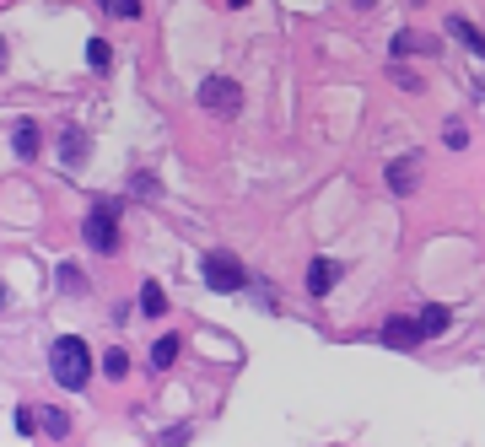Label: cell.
<instances>
[{
	"label": "cell",
	"instance_id": "2e32d148",
	"mask_svg": "<svg viewBox=\"0 0 485 447\" xmlns=\"http://www.w3.org/2000/svg\"><path fill=\"white\" fill-rule=\"evenodd\" d=\"M103 377H113V382H119V377H129V356H124L119 345H113V351H103Z\"/></svg>",
	"mask_w": 485,
	"mask_h": 447
},
{
	"label": "cell",
	"instance_id": "e0dca14e",
	"mask_svg": "<svg viewBox=\"0 0 485 447\" xmlns=\"http://www.w3.org/2000/svg\"><path fill=\"white\" fill-rule=\"evenodd\" d=\"M38 415H43L38 426H43L49 436H71V415H65V410H38Z\"/></svg>",
	"mask_w": 485,
	"mask_h": 447
},
{
	"label": "cell",
	"instance_id": "ffe728a7",
	"mask_svg": "<svg viewBox=\"0 0 485 447\" xmlns=\"http://www.w3.org/2000/svg\"><path fill=\"white\" fill-rule=\"evenodd\" d=\"M17 431L33 436V431H38V410H17Z\"/></svg>",
	"mask_w": 485,
	"mask_h": 447
},
{
	"label": "cell",
	"instance_id": "4fadbf2b",
	"mask_svg": "<svg viewBox=\"0 0 485 447\" xmlns=\"http://www.w3.org/2000/svg\"><path fill=\"white\" fill-rule=\"evenodd\" d=\"M178 361V335H162L157 345H152V372H168Z\"/></svg>",
	"mask_w": 485,
	"mask_h": 447
},
{
	"label": "cell",
	"instance_id": "5b68a950",
	"mask_svg": "<svg viewBox=\"0 0 485 447\" xmlns=\"http://www.w3.org/2000/svg\"><path fill=\"white\" fill-rule=\"evenodd\" d=\"M426 335H421V318H404V312H394L388 324H383V345L388 351H415Z\"/></svg>",
	"mask_w": 485,
	"mask_h": 447
},
{
	"label": "cell",
	"instance_id": "9a60e30c",
	"mask_svg": "<svg viewBox=\"0 0 485 447\" xmlns=\"http://www.w3.org/2000/svg\"><path fill=\"white\" fill-rule=\"evenodd\" d=\"M59 291H65V297H82V291H87V275H82L76 265H59Z\"/></svg>",
	"mask_w": 485,
	"mask_h": 447
},
{
	"label": "cell",
	"instance_id": "8992f818",
	"mask_svg": "<svg viewBox=\"0 0 485 447\" xmlns=\"http://www.w3.org/2000/svg\"><path fill=\"white\" fill-rule=\"evenodd\" d=\"M415 183H421V151H404L399 162H388V189L404 200V195H415Z\"/></svg>",
	"mask_w": 485,
	"mask_h": 447
},
{
	"label": "cell",
	"instance_id": "7402d4cb",
	"mask_svg": "<svg viewBox=\"0 0 485 447\" xmlns=\"http://www.w3.org/2000/svg\"><path fill=\"white\" fill-rule=\"evenodd\" d=\"M0 71H6V38H0Z\"/></svg>",
	"mask_w": 485,
	"mask_h": 447
},
{
	"label": "cell",
	"instance_id": "603a6c76",
	"mask_svg": "<svg viewBox=\"0 0 485 447\" xmlns=\"http://www.w3.org/2000/svg\"><path fill=\"white\" fill-rule=\"evenodd\" d=\"M0 307H6V286H0Z\"/></svg>",
	"mask_w": 485,
	"mask_h": 447
},
{
	"label": "cell",
	"instance_id": "3957f363",
	"mask_svg": "<svg viewBox=\"0 0 485 447\" xmlns=\"http://www.w3.org/2000/svg\"><path fill=\"white\" fill-rule=\"evenodd\" d=\"M82 237L92 253H119V205L113 200H98L82 221Z\"/></svg>",
	"mask_w": 485,
	"mask_h": 447
},
{
	"label": "cell",
	"instance_id": "6da1fadb",
	"mask_svg": "<svg viewBox=\"0 0 485 447\" xmlns=\"http://www.w3.org/2000/svg\"><path fill=\"white\" fill-rule=\"evenodd\" d=\"M49 372L65 382V389H87V377H92V351L76 340V335H59L49 345Z\"/></svg>",
	"mask_w": 485,
	"mask_h": 447
},
{
	"label": "cell",
	"instance_id": "ac0fdd59",
	"mask_svg": "<svg viewBox=\"0 0 485 447\" xmlns=\"http://www.w3.org/2000/svg\"><path fill=\"white\" fill-rule=\"evenodd\" d=\"M108 59H113V49H108L103 38H92V43H87V66H92V71H108Z\"/></svg>",
	"mask_w": 485,
	"mask_h": 447
},
{
	"label": "cell",
	"instance_id": "9c48e42d",
	"mask_svg": "<svg viewBox=\"0 0 485 447\" xmlns=\"http://www.w3.org/2000/svg\"><path fill=\"white\" fill-rule=\"evenodd\" d=\"M448 329H453V307H442V302L421 307V335H426V340H437V335H448Z\"/></svg>",
	"mask_w": 485,
	"mask_h": 447
},
{
	"label": "cell",
	"instance_id": "d6986e66",
	"mask_svg": "<svg viewBox=\"0 0 485 447\" xmlns=\"http://www.w3.org/2000/svg\"><path fill=\"white\" fill-rule=\"evenodd\" d=\"M113 17H141V0H108Z\"/></svg>",
	"mask_w": 485,
	"mask_h": 447
},
{
	"label": "cell",
	"instance_id": "ba28073f",
	"mask_svg": "<svg viewBox=\"0 0 485 447\" xmlns=\"http://www.w3.org/2000/svg\"><path fill=\"white\" fill-rule=\"evenodd\" d=\"M59 157H65V167H82L87 162V135L76 130V124H65V130H59Z\"/></svg>",
	"mask_w": 485,
	"mask_h": 447
},
{
	"label": "cell",
	"instance_id": "7c38bea8",
	"mask_svg": "<svg viewBox=\"0 0 485 447\" xmlns=\"http://www.w3.org/2000/svg\"><path fill=\"white\" fill-rule=\"evenodd\" d=\"M394 54H437V38H415V33H394Z\"/></svg>",
	"mask_w": 485,
	"mask_h": 447
},
{
	"label": "cell",
	"instance_id": "8fae6325",
	"mask_svg": "<svg viewBox=\"0 0 485 447\" xmlns=\"http://www.w3.org/2000/svg\"><path fill=\"white\" fill-rule=\"evenodd\" d=\"M448 33H453L458 43H469V49H474L480 59H485V33H480V27H474L469 17H448Z\"/></svg>",
	"mask_w": 485,
	"mask_h": 447
},
{
	"label": "cell",
	"instance_id": "30bf717a",
	"mask_svg": "<svg viewBox=\"0 0 485 447\" xmlns=\"http://www.w3.org/2000/svg\"><path fill=\"white\" fill-rule=\"evenodd\" d=\"M38 141H43V135H38V124H33V119H22L17 130H12V151H17L22 162H33V157H38Z\"/></svg>",
	"mask_w": 485,
	"mask_h": 447
},
{
	"label": "cell",
	"instance_id": "7a4b0ae2",
	"mask_svg": "<svg viewBox=\"0 0 485 447\" xmlns=\"http://www.w3.org/2000/svg\"><path fill=\"white\" fill-rule=\"evenodd\" d=\"M199 275H205V286L211 291H243L248 286V270H243V259L238 253H227V248H211L199 259Z\"/></svg>",
	"mask_w": 485,
	"mask_h": 447
},
{
	"label": "cell",
	"instance_id": "277c9868",
	"mask_svg": "<svg viewBox=\"0 0 485 447\" xmlns=\"http://www.w3.org/2000/svg\"><path fill=\"white\" fill-rule=\"evenodd\" d=\"M194 97H199V108H205V113H222V119L243 108V87H238L232 76H205Z\"/></svg>",
	"mask_w": 485,
	"mask_h": 447
},
{
	"label": "cell",
	"instance_id": "52a82bcc",
	"mask_svg": "<svg viewBox=\"0 0 485 447\" xmlns=\"http://www.w3.org/2000/svg\"><path fill=\"white\" fill-rule=\"evenodd\" d=\"M334 281H340V265H334V259H313V265H308V291H313V297H329Z\"/></svg>",
	"mask_w": 485,
	"mask_h": 447
},
{
	"label": "cell",
	"instance_id": "44dd1931",
	"mask_svg": "<svg viewBox=\"0 0 485 447\" xmlns=\"http://www.w3.org/2000/svg\"><path fill=\"white\" fill-rule=\"evenodd\" d=\"M442 141H448L453 151H464V146H469V130H458V124H453V130H442Z\"/></svg>",
	"mask_w": 485,
	"mask_h": 447
},
{
	"label": "cell",
	"instance_id": "5bb4252c",
	"mask_svg": "<svg viewBox=\"0 0 485 447\" xmlns=\"http://www.w3.org/2000/svg\"><path fill=\"white\" fill-rule=\"evenodd\" d=\"M141 312H146V318H162V312H168V297H162V286H157V281H146V286H141Z\"/></svg>",
	"mask_w": 485,
	"mask_h": 447
}]
</instances>
